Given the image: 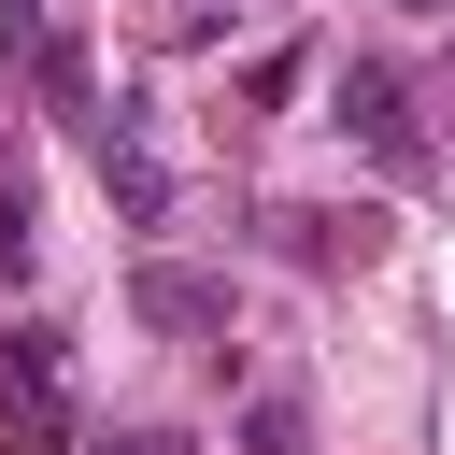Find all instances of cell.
<instances>
[{
  "mask_svg": "<svg viewBox=\"0 0 455 455\" xmlns=\"http://www.w3.org/2000/svg\"><path fill=\"white\" fill-rule=\"evenodd\" d=\"M71 341L57 327H14L0 341V455H71Z\"/></svg>",
  "mask_w": 455,
  "mask_h": 455,
  "instance_id": "6da1fadb",
  "label": "cell"
},
{
  "mask_svg": "<svg viewBox=\"0 0 455 455\" xmlns=\"http://www.w3.org/2000/svg\"><path fill=\"white\" fill-rule=\"evenodd\" d=\"M85 156H100V199H114V228H171V156H156L142 100H100V114H85Z\"/></svg>",
  "mask_w": 455,
  "mask_h": 455,
  "instance_id": "7a4b0ae2",
  "label": "cell"
},
{
  "mask_svg": "<svg viewBox=\"0 0 455 455\" xmlns=\"http://www.w3.org/2000/svg\"><path fill=\"white\" fill-rule=\"evenodd\" d=\"M128 313H142L156 341H213V327H228V270H171V256H156V270L128 284Z\"/></svg>",
  "mask_w": 455,
  "mask_h": 455,
  "instance_id": "3957f363",
  "label": "cell"
},
{
  "mask_svg": "<svg viewBox=\"0 0 455 455\" xmlns=\"http://www.w3.org/2000/svg\"><path fill=\"white\" fill-rule=\"evenodd\" d=\"M327 114H341L370 156H412V85H398L384 57H341V100H327Z\"/></svg>",
  "mask_w": 455,
  "mask_h": 455,
  "instance_id": "277c9868",
  "label": "cell"
},
{
  "mask_svg": "<svg viewBox=\"0 0 455 455\" xmlns=\"http://www.w3.org/2000/svg\"><path fill=\"white\" fill-rule=\"evenodd\" d=\"M270 228H284V256H299V270H355V256L384 242V213H270Z\"/></svg>",
  "mask_w": 455,
  "mask_h": 455,
  "instance_id": "5b68a950",
  "label": "cell"
},
{
  "mask_svg": "<svg viewBox=\"0 0 455 455\" xmlns=\"http://www.w3.org/2000/svg\"><path fill=\"white\" fill-rule=\"evenodd\" d=\"M28 256H43V199H28V185H0V270H28Z\"/></svg>",
  "mask_w": 455,
  "mask_h": 455,
  "instance_id": "8992f818",
  "label": "cell"
},
{
  "mask_svg": "<svg viewBox=\"0 0 455 455\" xmlns=\"http://www.w3.org/2000/svg\"><path fill=\"white\" fill-rule=\"evenodd\" d=\"M242 455H299V398H256L242 412Z\"/></svg>",
  "mask_w": 455,
  "mask_h": 455,
  "instance_id": "52a82bcc",
  "label": "cell"
},
{
  "mask_svg": "<svg viewBox=\"0 0 455 455\" xmlns=\"http://www.w3.org/2000/svg\"><path fill=\"white\" fill-rule=\"evenodd\" d=\"M171 28H185V43H199V28H213V0H171Z\"/></svg>",
  "mask_w": 455,
  "mask_h": 455,
  "instance_id": "ba28073f",
  "label": "cell"
},
{
  "mask_svg": "<svg viewBox=\"0 0 455 455\" xmlns=\"http://www.w3.org/2000/svg\"><path fill=\"white\" fill-rule=\"evenodd\" d=\"M412 14H441V0H412Z\"/></svg>",
  "mask_w": 455,
  "mask_h": 455,
  "instance_id": "9c48e42d",
  "label": "cell"
}]
</instances>
